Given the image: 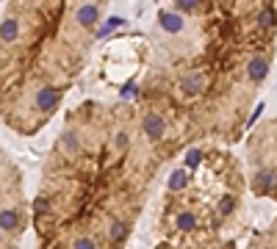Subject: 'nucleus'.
Segmentation results:
<instances>
[{
	"label": "nucleus",
	"instance_id": "f257e3e1",
	"mask_svg": "<svg viewBox=\"0 0 277 249\" xmlns=\"http://www.w3.org/2000/svg\"><path fill=\"white\" fill-rule=\"evenodd\" d=\"M275 0H169L155 11L131 91L152 138L178 158L230 144L272 67Z\"/></svg>",
	"mask_w": 277,
	"mask_h": 249
},
{
	"label": "nucleus",
	"instance_id": "f03ea898",
	"mask_svg": "<svg viewBox=\"0 0 277 249\" xmlns=\"http://www.w3.org/2000/svg\"><path fill=\"white\" fill-rule=\"evenodd\" d=\"M166 164L128 97L67 108L31 194L36 249H125Z\"/></svg>",
	"mask_w": 277,
	"mask_h": 249
},
{
	"label": "nucleus",
	"instance_id": "7ed1b4c3",
	"mask_svg": "<svg viewBox=\"0 0 277 249\" xmlns=\"http://www.w3.org/2000/svg\"><path fill=\"white\" fill-rule=\"evenodd\" d=\"M111 0H6L0 11V122L39 136L92 61Z\"/></svg>",
	"mask_w": 277,
	"mask_h": 249
},
{
	"label": "nucleus",
	"instance_id": "20e7f679",
	"mask_svg": "<svg viewBox=\"0 0 277 249\" xmlns=\"http://www.w3.org/2000/svg\"><path fill=\"white\" fill-rule=\"evenodd\" d=\"M238 164L219 147H191L166 180L150 249H235L225 227L241 210Z\"/></svg>",
	"mask_w": 277,
	"mask_h": 249
},
{
	"label": "nucleus",
	"instance_id": "39448f33",
	"mask_svg": "<svg viewBox=\"0 0 277 249\" xmlns=\"http://www.w3.org/2000/svg\"><path fill=\"white\" fill-rule=\"evenodd\" d=\"M31 227V197L20 164L0 144V249H22Z\"/></svg>",
	"mask_w": 277,
	"mask_h": 249
}]
</instances>
